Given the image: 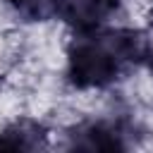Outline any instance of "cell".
I'll use <instances>...</instances> for the list:
<instances>
[{"instance_id": "cell-1", "label": "cell", "mask_w": 153, "mask_h": 153, "mask_svg": "<svg viewBox=\"0 0 153 153\" xmlns=\"http://www.w3.org/2000/svg\"><path fill=\"white\" fill-rule=\"evenodd\" d=\"M69 81L79 88H100L108 86L127 62L117 48L115 31L98 33L86 31L69 45Z\"/></svg>"}, {"instance_id": "cell-2", "label": "cell", "mask_w": 153, "mask_h": 153, "mask_svg": "<svg viewBox=\"0 0 153 153\" xmlns=\"http://www.w3.org/2000/svg\"><path fill=\"white\" fill-rule=\"evenodd\" d=\"M120 5V0H62L60 17H65L79 33L98 31V24Z\"/></svg>"}, {"instance_id": "cell-3", "label": "cell", "mask_w": 153, "mask_h": 153, "mask_svg": "<svg viewBox=\"0 0 153 153\" xmlns=\"http://www.w3.org/2000/svg\"><path fill=\"white\" fill-rule=\"evenodd\" d=\"M45 141V131L38 122L31 120H17L12 122L2 134H0V148H19V151H29V148H38Z\"/></svg>"}, {"instance_id": "cell-6", "label": "cell", "mask_w": 153, "mask_h": 153, "mask_svg": "<svg viewBox=\"0 0 153 153\" xmlns=\"http://www.w3.org/2000/svg\"><path fill=\"white\" fill-rule=\"evenodd\" d=\"M151 67H153V53H151Z\"/></svg>"}, {"instance_id": "cell-5", "label": "cell", "mask_w": 153, "mask_h": 153, "mask_svg": "<svg viewBox=\"0 0 153 153\" xmlns=\"http://www.w3.org/2000/svg\"><path fill=\"white\" fill-rule=\"evenodd\" d=\"M24 17L29 19H48L60 14L62 0H10Z\"/></svg>"}, {"instance_id": "cell-4", "label": "cell", "mask_w": 153, "mask_h": 153, "mask_svg": "<svg viewBox=\"0 0 153 153\" xmlns=\"http://www.w3.org/2000/svg\"><path fill=\"white\" fill-rule=\"evenodd\" d=\"M84 136H86V141L79 143V146H84V148H120V146H122L117 131L110 129V127L103 124V122L91 124V127L84 131Z\"/></svg>"}]
</instances>
